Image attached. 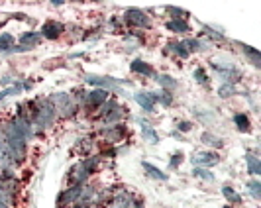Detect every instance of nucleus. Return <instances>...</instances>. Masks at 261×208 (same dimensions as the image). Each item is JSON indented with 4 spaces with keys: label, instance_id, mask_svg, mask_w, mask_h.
<instances>
[{
    "label": "nucleus",
    "instance_id": "nucleus-17",
    "mask_svg": "<svg viewBox=\"0 0 261 208\" xmlns=\"http://www.w3.org/2000/svg\"><path fill=\"white\" fill-rule=\"evenodd\" d=\"M142 165H144V169L147 171V175H151V177L157 179V181H165V179H167V175H165V173H161L155 165H149V163H142Z\"/></svg>",
    "mask_w": 261,
    "mask_h": 208
},
{
    "label": "nucleus",
    "instance_id": "nucleus-34",
    "mask_svg": "<svg viewBox=\"0 0 261 208\" xmlns=\"http://www.w3.org/2000/svg\"><path fill=\"white\" fill-rule=\"evenodd\" d=\"M179 130H191V124L189 122H179Z\"/></svg>",
    "mask_w": 261,
    "mask_h": 208
},
{
    "label": "nucleus",
    "instance_id": "nucleus-6",
    "mask_svg": "<svg viewBox=\"0 0 261 208\" xmlns=\"http://www.w3.org/2000/svg\"><path fill=\"white\" fill-rule=\"evenodd\" d=\"M61 32H63V24L47 22V24H43L39 36H43V38H47V39H55V38H59V36H61Z\"/></svg>",
    "mask_w": 261,
    "mask_h": 208
},
{
    "label": "nucleus",
    "instance_id": "nucleus-28",
    "mask_svg": "<svg viewBox=\"0 0 261 208\" xmlns=\"http://www.w3.org/2000/svg\"><path fill=\"white\" fill-rule=\"evenodd\" d=\"M230 94H234V85H228V83H226V85L220 87V96L226 98V96H230Z\"/></svg>",
    "mask_w": 261,
    "mask_h": 208
},
{
    "label": "nucleus",
    "instance_id": "nucleus-36",
    "mask_svg": "<svg viewBox=\"0 0 261 208\" xmlns=\"http://www.w3.org/2000/svg\"><path fill=\"white\" fill-rule=\"evenodd\" d=\"M0 208H10V206H8L6 202H0Z\"/></svg>",
    "mask_w": 261,
    "mask_h": 208
},
{
    "label": "nucleus",
    "instance_id": "nucleus-7",
    "mask_svg": "<svg viewBox=\"0 0 261 208\" xmlns=\"http://www.w3.org/2000/svg\"><path fill=\"white\" fill-rule=\"evenodd\" d=\"M136 102L140 104L144 110H153V106H155L157 102V96L155 94H151V92H138L136 94Z\"/></svg>",
    "mask_w": 261,
    "mask_h": 208
},
{
    "label": "nucleus",
    "instance_id": "nucleus-33",
    "mask_svg": "<svg viewBox=\"0 0 261 208\" xmlns=\"http://www.w3.org/2000/svg\"><path fill=\"white\" fill-rule=\"evenodd\" d=\"M105 136L106 138H122V130L116 128V130H112V132H105Z\"/></svg>",
    "mask_w": 261,
    "mask_h": 208
},
{
    "label": "nucleus",
    "instance_id": "nucleus-20",
    "mask_svg": "<svg viewBox=\"0 0 261 208\" xmlns=\"http://www.w3.org/2000/svg\"><path fill=\"white\" fill-rule=\"evenodd\" d=\"M234 122H236V126H238V130H240V132H248L249 130V120H248V116H246V114H236Z\"/></svg>",
    "mask_w": 261,
    "mask_h": 208
},
{
    "label": "nucleus",
    "instance_id": "nucleus-10",
    "mask_svg": "<svg viewBox=\"0 0 261 208\" xmlns=\"http://www.w3.org/2000/svg\"><path fill=\"white\" fill-rule=\"evenodd\" d=\"M130 69L134 71V73H140V75H145V77H149V75H155V73H153V69L147 65V63H144V61H140V59L132 61Z\"/></svg>",
    "mask_w": 261,
    "mask_h": 208
},
{
    "label": "nucleus",
    "instance_id": "nucleus-27",
    "mask_svg": "<svg viewBox=\"0 0 261 208\" xmlns=\"http://www.w3.org/2000/svg\"><path fill=\"white\" fill-rule=\"evenodd\" d=\"M167 12H171V16H175V20H181L183 16H187V12H185V10H181V8H175V6H167Z\"/></svg>",
    "mask_w": 261,
    "mask_h": 208
},
{
    "label": "nucleus",
    "instance_id": "nucleus-37",
    "mask_svg": "<svg viewBox=\"0 0 261 208\" xmlns=\"http://www.w3.org/2000/svg\"><path fill=\"white\" fill-rule=\"evenodd\" d=\"M226 208H230V206H226Z\"/></svg>",
    "mask_w": 261,
    "mask_h": 208
},
{
    "label": "nucleus",
    "instance_id": "nucleus-26",
    "mask_svg": "<svg viewBox=\"0 0 261 208\" xmlns=\"http://www.w3.org/2000/svg\"><path fill=\"white\" fill-rule=\"evenodd\" d=\"M244 51H246L249 57H251L253 65H259V51H257V49H251V47H248V45H244Z\"/></svg>",
    "mask_w": 261,
    "mask_h": 208
},
{
    "label": "nucleus",
    "instance_id": "nucleus-24",
    "mask_svg": "<svg viewBox=\"0 0 261 208\" xmlns=\"http://www.w3.org/2000/svg\"><path fill=\"white\" fill-rule=\"evenodd\" d=\"M22 87L24 85H14V87H10V89H4V91L0 92V102L6 98V96H12V94H18V92L22 91Z\"/></svg>",
    "mask_w": 261,
    "mask_h": 208
},
{
    "label": "nucleus",
    "instance_id": "nucleus-14",
    "mask_svg": "<svg viewBox=\"0 0 261 208\" xmlns=\"http://www.w3.org/2000/svg\"><path fill=\"white\" fill-rule=\"evenodd\" d=\"M157 81H159V85H161L167 92L177 89V81H175L173 77H169V75H161V77H157Z\"/></svg>",
    "mask_w": 261,
    "mask_h": 208
},
{
    "label": "nucleus",
    "instance_id": "nucleus-1",
    "mask_svg": "<svg viewBox=\"0 0 261 208\" xmlns=\"http://www.w3.org/2000/svg\"><path fill=\"white\" fill-rule=\"evenodd\" d=\"M53 120H55V108L51 100H38V108L32 116V124L38 126V130H45L51 126Z\"/></svg>",
    "mask_w": 261,
    "mask_h": 208
},
{
    "label": "nucleus",
    "instance_id": "nucleus-38",
    "mask_svg": "<svg viewBox=\"0 0 261 208\" xmlns=\"http://www.w3.org/2000/svg\"><path fill=\"white\" fill-rule=\"evenodd\" d=\"M138 208H140V206H138Z\"/></svg>",
    "mask_w": 261,
    "mask_h": 208
},
{
    "label": "nucleus",
    "instance_id": "nucleus-21",
    "mask_svg": "<svg viewBox=\"0 0 261 208\" xmlns=\"http://www.w3.org/2000/svg\"><path fill=\"white\" fill-rule=\"evenodd\" d=\"M12 43H14V38L10 34H2L0 36V51H8L12 47Z\"/></svg>",
    "mask_w": 261,
    "mask_h": 208
},
{
    "label": "nucleus",
    "instance_id": "nucleus-3",
    "mask_svg": "<svg viewBox=\"0 0 261 208\" xmlns=\"http://www.w3.org/2000/svg\"><path fill=\"white\" fill-rule=\"evenodd\" d=\"M126 20H128V24L134 28H149V18H147V14L142 12V10H138V8H130V10L126 12Z\"/></svg>",
    "mask_w": 261,
    "mask_h": 208
},
{
    "label": "nucleus",
    "instance_id": "nucleus-15",
    "mask_svg": "<svg viewBox=\"0 0 261 208\" xmlns=\"http://www.w3.org/2000/svg\"><path fill=\"white\" fill-rule=\"evenodd\" d=\"M124 116V112L118 108V104L108 112V114H105V124H114V122H120V118Z\"/></svg>",
    "mask_w": 261,
    "mask_h": 208
},
{
    "label": "nucleus",
    "instance_id": "nucleus-5",
    "mask_svg": "<svg viewBox=\"0 0 261 208\" xmlns=\"http://www.w3.org/2000/svg\"><path fill=\"white\" fill-rule=\"evenodd\" d=\"M87 83H91L94 87H100L102 91H110V89H116L118 83L114 79H108V77H96V75H87Z\"/></svg>",
    "mask_w": 261,
    "mask_h": 208
},
{
    "label": "nucleus",
    "instance_id": "nucleus-13",
    "mask_svg": "<svg viewBox=\"0 0 261 208\" xmlns=\"http://www.w3.org/2000/svg\"><path fill=\"white\" fill-rule=\"evenodd\" d=\"M167 30L177 32V34H185V32H189L191 28H189V24L183 22V20H171V22H167Z\"/></svg>",
    "mask_w": 261,
    "mask_h": 208
},
{
    "label": "nucleus",
    "instance_id": "nucleus-16",
    "mask_svg": "<svg viewBox=\"0 0 261 208\" xmlns=\"http://www.w3.org/2000/svg\"><path fill=\"white\" fill-rule=\"evenodd\" d=\"M246 161H248L249 173H253V175H259V173H261V163L257 161V157L251 155V153H248V155H246Z\"/></svg>",
    "mask_w": 261,
    "mask_h": 208
},
{
    "label": "nucleus",
    "instance_id": "nucleus-4",
    "mask_svg": "<svg viewBox=\"0 0 261 208\" xmlns=\"http://www.w3.org/2000/svg\"><path fill=\"white\" fill-rule=\"evenodd\" d=\"M220 161V157L216 155V153H210V151H198L193 155V163L198 165L200 169L202 167H210V165H216Z\"/></svg>",
    "mask_w": 261,
    "mask_h": 208
},
{
    "label": "nucleus",
    "instance_id": "nucleus-31",
    "mask_svg": "<svg viewBox=\"0 0 261 208\" xmlns=\"http://www.w3.org/2000/svg\"><path fill=\"white\" fill-rule=\"evenodd\" d=\"M195 175H196V177L206 179V181H212V179H214V175H212V173H206V171L200 169V167H196V169H195Z\"/></svg>",
    "mask_w": 261,
    "mask_h": 208
},
{
    "label": "nucleus",
    "instance_id": "nucleus-23",
    "mask_svg": "<svg viewBox=\"0 0 261 208\" xmlns=\"http://www.w3.org/2000/svg\"><path fill=\"white\" fill-rule=\"evenodd\" d=\"M202 142L212 145V147H222L224 145L222 140H218V138H216V136H212V134H202Z\"/></svg>",
    "mask_w": 261,
    "mask_h": 208
},
{
    "label": "nucleus",
    "instance_id": "nucleus-32",
    "mask_svg": "<svg viewBox=\"0 0 261 208\" xmlns=\"http://www.w3.org/2000/svg\"><path fill=\"white\" fill-rule=\"evenodd\" d=\"M185 45H189L187 49H189V53H191V51H196V49L200 47V41H196V39H189V41H185Z\"/></svg>",
    "mask_w": 261,
    "mask_h": 208
},
{
    "label": "nucleus",
    "instance_id": "nucleus-18",
    "mask_svg": "<svg viewBox=\"0 0 261 208\" xmlns=\"http://www.w3.org/2000/svg\"><path fill=\"white\" fill-rule=\"evenodd\" d=\"M169 51L177 53V55H179V57H183V59H187V57H189V49H187V45H185V43L171 41V43H169Z\"/></svg>",
    "mask_w": 261,
    "mask_h": 208
},
{
    "label": "nucleus",
    "instance_id": "nucleus-8",
    "mask_svg": "<svg viewBox=\"0 0 261 208\" xmlns=\"http://www.w3.org/2000/svg\"><path fill=\"white\" fill-rule=\"evenodd\" d=\"M106 98H108V91L96 89V91L89 92V98H87V102L91 104V106H102V104L106 102Z\"/></svg>",
    "mask_w": 261,
    "mask_h": 208
},
{
    "label": "nucleus",
    "instance_id": "nucleus-25",
    "mask_svg": "<svg viewBox=\"0 0 261 208\" xmlns=\"http://www.w3.org/2000/svg\"><path fill=\"white\" fill-rule=\"evenodd\" d=\"M248 189H249V193L253 195V198H255V200H259V198H261V185H259V183H257V181H249Z\"/></svg>",
    "mask_w": 261,
    "mask_h": 208
},
{
    "label": "nucleus",
    "instance_id": "nucleus-2",
    "mask_svg": "<svg viewBox=\"0 0 261 208\" xmlns=\"http://www.w3.org/2000/svg\"><path fill=\"white\" fill-rule=\"evenodd\" d=\"M51 104L53 108H55V114H59V116H71V114H75V100H73V96L71 94H67V92H57V94H53L51 98Z\"/></svg>",
    "mask_w": 261,
    "mask_h": 208
},
{
    "label": "nucleus",
    "instance_id": "nucleus-35",
    "mask_svg": "<svg viewBox=\"0 0 261 208\" xmlns=\"http://www.w3.org/2000/svg\"><path fill=\"white\" fill-rule=\"evenodd\" d=\"M177 157H173V161H171V167H177L179 165V159H181V153H175Z\"/></svg>",
    "mask_w": 261,
    "mask_h": 208
},
{
    "label": "nucleus",
    "instance_id": "nucleus-29",
    "mask_svg": "<svg viewBox=\"0 0 261 208\" xmlns=\"http://www.w3.org/2000/svg\"><path fill=\"white\" fill-rule=\"evenodd\" d=\"M195 79L198 81V83H200V85H206V83H208V77H206V73H204L202 69H196V71H195Z\"/></svg>",
    "mask_w": 261,
    "mask_h": 208
},
{
    "label": "nucleus",
    "instance_id": "nucleus-12",
    "mask_svg": "<svg viewBox=\"0 0 261 208\" xmlns=\"http://www.w3.org/2000/svg\"><path fill=\"white\" fill-rule=\"evenodd\" d=\"M132 196L128 195H118L110 204H108V208H132Z\"/></svg>",
    "mask_w": 261,
    "mask_h": 208
},
{
    "label": "nucleus",
    "instance_id": "nucleus-9",
    "mask_svg": "<svg viewBox=\"0 0 261 208\" xmlns=\"http://www.w3.org/2000/svg\"><path fill=\"white\" fill-rule=\"evenodd\" d=\"M79 195H81V187H71L65 193L59 195V204H69V202H77Z\"/></svg>",
    "mask_w": 261,
    "mask_h": 208
},
{
    "label": "nucleus",
    "instance_id": "nucleus-11",
    "mask_svg": "<svg viewBox=\"0 0 261 208\" xmlns=\"http://www.w3.org/2000/svg\"><path fill=\"white\" fill-rule=\"evenodd\" d=\"M39 39H41V36H39L38 32H26V34H22L20 41H22V45H26V47H34V45L39 43Z\"/></svg>",
    "mask_w": 261,
    "mask_h": 208
},
{
    "label": "nucleus",
    "instance_id": "nucleus-30",
    "mask_svg": "<svg viewBox=\"0 0 261 208\" xmlns=\"http://www.w3.org/2000/svg\"><path fill=\"white\" fill-rule=\"evenodd\" d=\"M157 100H161V104L163 106H171V102H173V96H171V92H163L161 96H157Z\"/></svg>",
    "mask_w": 261,
    "mask_h": 208
},
{
    "label": "nucleus",
    "instance_id": "nucleus-19",
    "mask_svg": "<svg viewBox=\"0 0 261 208\" xmlns=\"http://www.w3.org/2000/svg\"><path fill=\"white\" fill-rule=\"evenodd\" d=\"M142 132H144L145 142H149V143H157V142H159V138H157L155 130H151V128H149L145 122H142Z\"/></svg>",
    "mask_w": 261,
    "mask_h": 208
},
{
    "label": "nucleus",
    "instance_id": "nucleus-22",
    "mask_svg": "<svg viewBox=\"0 0 261 208\" xmlns=\"http://www.w3.org/2000/svg\"><path fill=\"white\" fill-rule=\"evenodd\" d=\"M222 195L230 200V202H242V196L236 193L234 189H230V187H224L222 189Z\"/></svg>",
    "mask_w": 261,
    "mask_h": 208
}]
</instances>
